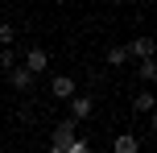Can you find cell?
<instances>
[{"instance_id":"obj_5","label":"cell","mask_w":157,"mask_h":153,"mask_svg":"<svg viewBox=\"0 0 157 153\" xmlns=\"http://www.w3.org/2000/svg\"><path fill=\"white\" fill-rule=\"evenodd\" d=\"M75 137H78V124L71 120V116H62V120H58V124H54V145H58V149H62V145H71V141H75Z\"/></svg>"},{"instance_id":"obj_10","label":"cell","mask_w":157,"mask_h":153,"mask_svg":"<svg viewBox=\"0 0 157 153\" xmlns=\"http://www.w3.org/2000/svg\"><path fill=\"white\" fill-rule=\"evenodd\" d=\"M62 153H95V145H91L87 137H75L71 145H62Z\"/></svg>"},{"instance_id":"obj_13","label":"cell","mask_w":157,"mask_h":153,"mask_svg":"<svg viewBox=\"0 0 157 153\" xmlns=\"http://www.w3.org/2000/svg\"><path fill=\"white\" fill-rule=\"evenodd\" d=\"M13 66H17V54H13V50H0V71H13Z\"/></svg>"},{"instance_id":"obj_12","label":"cell","mask_w":157,"mask_h":153,"mask_svg":"<svg viewBox=\"0 0 157 153\" xmlns=\"http://www.w3.org/2000/svg\"><path fill=\"white\" fill-rule=\"evenodd\" d=\"M13 41H17V29H13L8 21H0V50H8Z\"/></svg>"},{"instance_id":"obj_9","label":"cell","mask_w":157,"mask_h":153,"mask_svg":"<svg viewBox=\"0 0 157 153\" xmlns=\"http://www.w3.org/2000/svg\"><path fill=\"white\" fill-rule=\"evenodd\" d=\"M136 79H141V83H153L157 79V62H153V58H141V62H136Z\"/></svg>"},{"instance_id":"obj_8","label":"cell","mask_w":157,"mask_h":153,"mask_svg":"<svg viewBox=\"0 0 157 153\" xmlns=\"http://www.w3.org/2000/svg\"><path fill=\"white\" fill-rule=\"evenodd\" d=\"M132 112L136 116H153V95H149V91H136V95H132Z\"/></svg>"},{"instance_id":"obj_11","label":"cell","mask_w":157,"mask_h":153,"mask_svg":"<svg viewBox=\"0 0 157 153\" xmlns=\"http://www.w3.org/2000/svg\"><path fill=\"white\" fill-rule=\"evenodd\" d=\"M128 62V50L124 46H108V66H124Z\"/></svg>"},{"instance_id":"obj_2","label":"cell","mask_w":157,"mask_h":153,"mask_svg":"<svg viewBox=\"0 0 157 153\" xmlns=\"http://www.w3.org/2000/svg\"><path fill=\"white\" fill-rule=\"evenodd\" d=\"M66 116H71L75 124L91 120V116H95V99H91V95H75V99H66Z\"/></svg>"},{"instance_id":"obj_3","label":"cell","mask_w":157,"mask_h":153,"mask_svg":"<svg viewBox=\"0 0 157 153\" xmlns=\"http://www.w3.org/2000/svg\"><path fill=\"white\" fill-rule=\"evenodd\" d=\"M50 95H54V99H75L78 95V79H71V75H54V79H50Z\"/></svg>"},{"instance_id":"obj_14","label":"cell","mask_w":157,"mask_h":153,"mask_svg":"<svg viewBox=\"0 0 157 153\" xmlns=\"http://www.w3.org/2000/svg\"><path fill=\"white\" fill-rule=\"evenodd\" d=\"M46 153H62V149H58V145H50V149H46Z\"/></svg>"},{"instance_id":"obj_6","label":"cell","mask_w":157,"mask_h":153,"mask_svg":"<svg viewBox=\"0 0 157 153\" xmlns=\"http://www.w3.org/2000/svg\"><path fill=\"white\" fill-rule=\"evenodd\" d=\"M124 50H128V58H136V62H141V58H153V37H149V33H141V37H132Z\"/></svg>"},{"instance_id":"obj_4","label":"cell","mask_w":157,"mask_h":153,"mask_svg":"<svg viewBox=\"0 0 157 153\" xmlns=\"http://www.w3.org/2000/svg\"><path fill=\"white\" fill-rule=\"evenodd\" d=\"M4 79H8V87H13V91H21V95H29V91H33V83H37V79H33V75H29V71H25V66H21V62H17V66H13V71H8V75H4Z\"/></svg>"},{"instance_id":"obj_1","label":"cell","mask_w":157,"mask_h":153,"mask_svg":"<svg viewBox=\"0 0 157 153\" xmlns=\"http://www.w3.org/2000/svg\"><path fill=\"white\" fill-rule=\"evenodd\" d=\"M21 66L33 75V79H37V75H46V71H50V54H46L41 46H29V50H25V58H21Z\"/></svg>"},{"instance_id":"obj_7","label":"cell","mask_w":157,"mask_h":153,"mask_svg":"<svg viewBox=\"0 0 157 153\" xmlns=\"http://www.w3.org/2000/svg\"><path fill=\"white\" fill-rule=\"evenodd\" d=\"M112 153H141V137H136V132H116Z\"/></svg>"}]
</instances>
